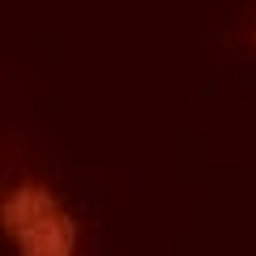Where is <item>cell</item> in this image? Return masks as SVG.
Masks as SVG:
<instances>
[{"label": "cell", "mask_w": 256, "mask_h": 256, "mask_svg": "<svg viewBox=\"0 0 256 256\" xmlns=\"http://www.w3.org/2000/svg\"><path fill=\"white\" fill-rule=\"evenodd\" d=\"M0 239L13 256H90L82 218L38 171H0Z\"/></svg>", "instance_id": "obj_1"}]
</instances>
